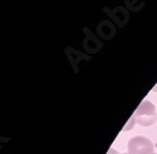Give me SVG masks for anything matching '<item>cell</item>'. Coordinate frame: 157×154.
I'll return each mask as SVG.
<instances>
[{"instance_id": "cell-5", "label": "cell", "mask_w": 157, "mask_h": 154, "mask_svg": "<svg viewBox=\"0 0 157 154\" xmlns=\"http://www.w3.org/2000/svg\"><path fill=\"white\" fill-rule=\"evenodd\" d=\"M122 154H129V153H122Z\"/></svg>"}, {"instance_id": "cell-1", "label": "cell", "mask_w": 157, "mask_h": 154, "mask_svg": "<svg viewBox=\"0 0 157 154\" xmlns=\"http://www.w3.org/2000/svg\"><path fill=\"white\" fill-rule=\"evenodd\" d=\"M157 119L156 115V108L148 100H143L140 107L135 112V120L137 124L142 127H148L152 125Z\"/></svg>"}, {"instance_id": "cell-6", "label": "cell", "mask_w": 157, "mask_h": 154, "mask_svg": "<svg viewBox=\"0 0 157 154\" xmlns=\"http://www.w3.org/2000/svg\"><path fill=\"white\" fill-rule=\"evenodd\" d=\"M155 154H156V153H155Z\"/></svg>"}, {"instance_id": "cell-2", "label": "cell", "mask_w": 157, "mask_h": 154, "mask_svg": "<svg viewBox=\"0 0 157 154\" xmlns=\"http://www.w3.org/2000/svg\"><path fill=\"white\" fill-rule=\"evenodd\" d=\"M129 154H155L153 143L146 137H135L128 142Z\"/></svg>"}, {"instance_id": "cell-4", "label": "cell", "mask_w": 157, "mask_h": 154, "mask_svg": "<svg viewBox=\"0 0 157 154\" xmlns=\"http://www.w3.org/2000/svg\"><path fill=\"white\" fill-rule=\"evenodd\" d=\"M153 90H155V92H157V85H156V86L153 88Z\"/></svg>"}, {"instance_id": "cell-3", "label": "cell", "mask_w": 157, "mask_h": 154, "mask_svg": "<svg viewBox=\"0 0 157 154\" xmlns=\"http://www.w3.org/2000/svg\"><path fill=\"white\" fill-rule=\"evenodd\" d=\"M108 154H118V153H117L114 149H109V152H108Z\"/></svg>"}]
</instances>
